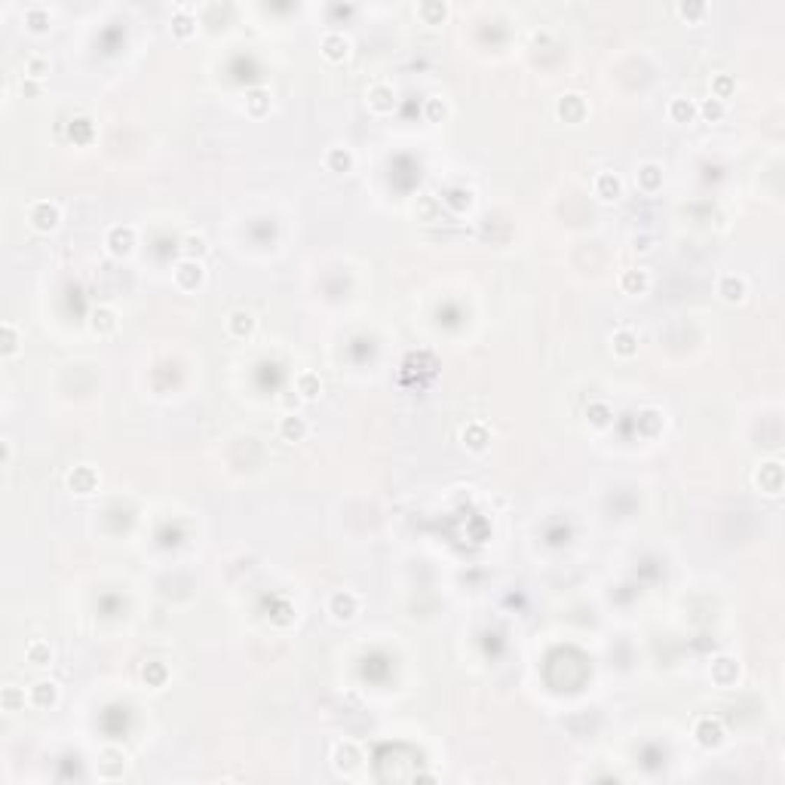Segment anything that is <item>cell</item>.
<instances>
[{
    "mask_svg": "<svg viewBox=\"0 0 785 785\" xmlns=\"http://www.w3.org/2000/svg\"><path fill=\"white\" fill-rule=\"evenodd\" d=\"M59 221H62V212H59V206L55 203H34L31 206V224H34V230H40V233H50V230H55L59 228Z\"/></svg>",
    "mask_w": 785,
    "mask_h": 785,
    "instance_id": "obj_1",
    "label": "cell"
},
{
    "mask_svg": "<svg viewBox=\"0 0 785 785\" xmlns=\"http://www.w3.org/2000/svg\"><path fill=\"white\" fill-rule=\"evenodd\" d=\"M693 736L702 749H718L724 742V727L718 718H700L697 727H693Z\"/></svg>",
    "mask_w": 785,
    "mask_h": 785,
    "instance_id": "obj_2",
    "label": "cell"
},
{
    "mask_svg": "<svg viewBox=\"0 0 785 785\" xmlns=\"http://www.w3.org/2000/svg\"><path fill=\"white\" fill-rule=\"evenodd\" d=\"M203 279H206V270H203V264H200V261H190V258H184V261L175 267V282H178V286H181L184 291L200 289V286H203Z\"/></svg>",
    "mask_w": 785,
    "mask_h": 785,
    "instance_id": "obj_3",
    "label": "cell"
},
{
    "mask_svg": "<svg viewBox=\"0 0 785 785\" xmlns=\"http://www.w3.org/2000/svg\"><path fill=\"white\" fill-rule=\"evenodd\" d=\"M319 50H322V55H326L328 62H344L347 55H350L353 43H350V37H347V34H341V31H328V34L322 37Z\"/></svg>",
    "mask_w": 785,
    "mask_h": 785,
    "instance_id": "obj_4",
    "label": "cell"
},
{
    "mask_svg": "<svg viewBox=\"0 0 785 785\" xmlns=\"http://www.w3.org/2000/svg\"><path fill=\"white\" fill-rule=\"evenodd\" d=\"M135 249V228L129 224H120V228H111L108 233V252L114 258H126Z\"/></svg>",
    "mask_w": 785,
    "mask_h": 785,
    "instance_id": "obj_5",
    "label": "cell"
},
{
    "mask_svg": "<svg viewBox=\"0 0 785 785\" xmlns=\"http://www.w3.org/2000/svg\"><path fill=\"white\" fill-rule=\"evenodd\" d=\"M328 611L338 623H350L356 613H359V598H356L353 592H335L331 602H328Z\"/></svg>",
    "mask_w": 785,
    "mask_h": 785,
    "instance_id": "obj_6",
    "label": "cell"
},
{
    "mask_svg": "<svg viewBox=\"0 0 785 785\" xmlns=\"http://www.w3.org/2000/svg\"><path fill=\"white\" fill-rule=\"evenodd\" d=\"M68 488L74 491V494H92L95 488H99V473H95L92 466H74L68 475Z\"/></svg>",
    "mask_w": 785,
    "mask_h": 785,
    "instance_id": "obj_7",
    "label": "cell"
},
{
    "mask_svg": "<svg viewBox=\"0 0 785 785\" xmlns=\"http://www.w3.org/2000/svg\"><path fill=\"white\" fill-rule=\"evenodd\" d=\"M755 482H758V488L764 491V494H779V491H782V466L776 464V460L764 464L755 473Z\"/></svg>",
    "mask_w": 785,
    "mask_h": 785,
    "instance_id": "obj_8",
    "label": "cell"
},
{
    "mask_svg": "<svg viewBox=\"0 0 785 785\" xmlns=\"http://www.w3.org/2000/svg\"><path fill=\"white\" fill-rule=\"evenodd\" d=\"M558 117L564 120V123H580L583 117H586V102H583V95L571 92V95H562L558 99Z\"/></svg>",
    "mask_w": 785,
    "mask_h": 785,
    "instance_id": "obj_9",
    "label": "cell"
},
{
    "mask_svg": "<svg viewBox=\"0 0 785 785\" xmlns=\"http://www.w3.org/2000/svg\"><path fill=\"white\" fill-rule=\"evenodd\" d=\"M718 295H721L727 304H739V301H746L749 286H746V279H742V277L727 273V277H721V282H718Z\"/></svg>",
    "mask_w": 785,
    "mask_h": 785,
    "instance_id": "obj_10",
    "label": "cell"
},
{
    "mask_svg": "<svg viewBox=\"0 0 785 785\" xmlns=\"http://www.w3.org/2000/svg\"><path fill=\"white\" fill-rule=\"evenodd\" d=\"M368 108L375 111V114H390V111L396 108V92L393 86L387 83H377L368 89Z\"/></svg>",
    "mask_w": 785,
    "mask_h": 785,
    "instance_id": "obj_11",
    "label": "cell"
},
{
    "mask_svg": "<svg viewBox=\"0 0 785 785\" xmlns=\"http://www.w3.org/2000/svg\"><path fill=\"white\" fill-rule=\"evenodd\" d=\"M89 326H92L95 335H114L120 319H117V310L114 307H95L92 310V319H89Z\"/></svg>",
    "mask_w": 785,
    "mask_h": 785,
    "instance_id": "obj_12",
    "label": "cell"
},
{
    "mask_svg": "<svg viewBox=\"0 0 785 785\" xmlns=\"http://www.w3.org/2000/svg\"><path fill=\"white\" fill-rule=\"evenodd\" d=\"M359 764H362V751L353 746V742H341V746L335 749V767L341 773H353V770H359Z\"/></svg>",
    "mask_w": 785,
    "mask_h": 785,
    "instance_id": "obj_13",
    "label": "cell"
},
{
    "mask_svg": "<svg viewBox=\"0 0 785 785\" xmlns=\"http://www.w3.org/2000/svg\"><path fill=\"white\" fill-rule=\"evenodd\" d=\"M595 197L611 203V200H620L623 197V181L613 172H602L595 178Z\"/></svg>",
    "mask_w": 785,
    "mask_h": 785,
    "instance_id": "obj_14",
    "label": "cell"
},
{
    "mask_svg": "<svg viewBox=\"0 0 785 785\" xmlns=\"http://www.w3.org/2000/svg\"><path fill=\"white\" fill-rule=\"evenodd\" d=\"M279 433L286 442H304L307 433H310V426H307V420L301 415H286L279 424Z\"/></svg>",
    "mask_w": 785,
    "mask_h": 785,
    "instance_id": "obj_15",
    "label": "cell"
},
{
    "mask_svg": "<svg viewBox=\"0 0 785 785\" xmlns=\"http://www.w3.org/2000/svg\"><path fill=\"white\" fill-rule=\"evenodd\" d=\"M55 702H59V687H55L53 681H37L34 687H31V706L53 709Z\"/></svg>",
    "mask_w": 785,
    "mask_h": 785,
    "instance_id": "obj_16",
    "label": "cell"
},
{
    "mask_svg": "<svg viewBox=\"0 0 785 785\" xmlns=\"http://www.w3.org/2000/svg\"><path fill=\"white\" fill-rule=\"evenodd\" d=\"M295 393L301 396L304 402H313V399H317V396L322 393V384H319V375H317V371H301V375H298V380H295Z\"/></svg>",
    "mask_w": 785,
    "mask_h": 785,
    "instance_id": "obj_17",
    "label": "cell"
},
{
    "mask_svg": "<svg viewBox=\"0 0 785 785\" xmlns=\"http://www.w3.org/2000/svg\"><path fill=\"white\" fill-rule=\"evenodd\" d=\"M228 331L233 338H249L255 331V317L249 310H233L228 317Z\"/></svg>",
    "mask_w": 785,
    "mask_h": 785,
    "instance_id": "obj_18",
    "label": "cell"
},
{
    "mask_svg": "<svg viewBox=\"0 0 785 785\" xmlns=\"http://www.w3.org/2000/svg\"><path fill=\"white\" fill-rule=\"evenodd\" d=\"M246 108L252 117H264L267 111H270V92H267L264 86H255L246 92Z\"/></svg>",
    "mask_w": 785,
    "mask_h": 785,
    "instance_id": "obj_19",
    "label": "cell"
},
{
    "mask_svg": "<svg viewBox=\"0 0 785 785\" xmlns=\"http://www.w3.org/2000/svg\"><path fill=\"white\" fill-rule=\"evenodd\" d=\"M638 188L647 190V193L660 190L662 188V169L657 163H644L641 169H638Z\"/></svg>",
    "mask_w": 785,
    "mask_h": 785,
    "instance_id": "obj_20",
    "label": "cell"
},
{
    "mask_svg": "<svg viewBox=\"0 0 785 785\" xmlns=\"http://www.w3.org/2000/svg\"><path fill=\"white\" fill-rule=\"evenodd\" d=\"M620 286L629 295H644L647 286H651V277H647V270H626L620 277Z\"/></svg>",
    "mask_w": 785,
    "mask_h": 785,
    "instance_id": "obj_21",
    "label": "cell"
},
{
    "mask_svg": "<svg viewBox=\"0 0 785 785\" xmlns=\"http://www.w3.org/2000/svg\"><path fill=\"white\" fill-rule=\"evenodd\" d=\"M488 442H491V436H488V426L485 424H469L464 430V445L469 451H485Z\"/></svg>",
    "mask_w": 785,
    "mask_h": 785,
    "instance_id": "obj_22",
    "label": "cell"
},
{
    "mask_svg": "<svg viewBox=\"0 0 785 785\" xmlns=\"http://www.w3.org/2000/svg\"><path fill=\"white\" fill-rule=\"evenodd\" d=\"M611 344H613V353L623 356V359H632V356L638 353V338L629 328H620Z\"/></svg>",
    "mask_w": 785,
    "mask_h": 785,
    "instance_id": "obj_23",
    "label": "cell"
},
{
    "mask_svg": "<svg viewBox=\"0 0 785 785\" xmlns=\"http://www.w3.org/2000/svg\"><path fill=\"white\" fill-rule=\"evenodd\" d=\"M669 117L675 120V123H693V117H697V104H693L690 99H672Z\"/></svg>",
    "mask_w": 785,
    "mask_h": 785,
    "instance_id": "obj_24",
    "label": "cell"
},
{
    "mask_svg": "<svg viewBox=\"0 0 785 785\" xmlns=\"http://www.w3.org/2000/svg\"><path fill=\"white\" fill-rule=\"evenodd\" d=\"M193 31H197V19H193V15H188V10H178L175 15H172V34L178 37V40H188Z\"/></svg>",
    "mask_w": 785,
    "mask_h": 785,
    "instance_id": "obj_25",
    "label": "cell"
},
{
    "mask_svg": "<svg viewBox=\"0 0 785 785\" xmlns=\"http://www.w3.org/2000/svg\"><path fill=\"white\" fill-rule=\"evenodd\" d=\"M181 249H184V255H188L190 261H200V258L209 252V242H206L203 233H188V237L181 239Z\"/></svg>",
    "mask_w": 785,
    "mask_h": 785,
    "instance_id": "obj_26",
    "label": "cell"
},
{
    "mask_svg": "<svg viewBox=\"0 0 785 785\" xmlns=\"http://www.w3.org/2000/svg\"><path fill=\"white\" fill-rule=\"evenodd\" d=\"M326 166L331 172H350L353 169V153L347 148H331L328 157H326Z\"/></svg>",
    "mask_w": 785,
    "mask_h": 785,
    "instance_id": "obj_27",
    "label": "cell"
},
{
    "mask_svg": "<svg viewBox=\"0 0 785 785\" xmlns=\"http://www.w3.org/2000/svg\"><path fill=\"white\" fill-rule=\"evenodd\" d=\"M0 706H4V711L25 709V690H22V687H15V684L4 687V693H0Z\"/></svg>",
    "mask_w": 785,
    "mask_h": 785,
    "instance_id": "obj_28",
    "label": "cell"
},
{
    "mask_svg": "<svg viewBox=\"0 0 785 785\" xmlns=\"http://www.w3.org/2000/svg\"><path fill=\"white\" fill-rule=\"evenodd\" d=\"M697 114L706 120V123H721L724 114H727V108H724V102H718V99H706L697 108Z\"/></svg>",
    "mask_w": 785,
    "mask_h": 785,
    "instance_id": "obj_29",
    "label": "cell"
},
{
    "mask_svg": "<svg viewBox=\"0 0 785 785\" xmlns=\"http://www.w3.org/2000/svg\"><path fill=\"white\" fill-rule=\"evenodd\" d=\"M736 675H739V669H736L733 660H718L715 666H711V678H715L718 684H733Z\"/></svg>",
    "mask_w": 785,
    "mask_h": 785,
    "instance_id": "obj_30",
    "label": "cell"
},
{
    "mask_svg": "<svg viewBox=\"0 0 785 785\" xmlns=\"http://www.w3.org/2000/svg\"><path fill=\"white\" fill-rule=\"evenodd\" d=\"M25 657H28V662H34V666H50L53 651H50V644H46V641H31L25 647Z\"/></svg>",
    "mask_w": 785,
    "mask_h": 785,
    "instance_id": "obj_31",
    "label": "cell"
},
{
    "mask_svg": "<svg viewBox=\"0 0 785 785\" xmlns=\"http://www.w3.org/2000/svg\"><path fill=\"white\" fill-rule=\"evenodd\" d=\"M15 350H19V331H15L13 322H4V326H0V353L13 356Z\"/></svg>",
    "mask_w": 785,
    "mask_h": 785,
    "instance_id": "obj_32",
    "label": "cell"
},
{
    "mask_svg": "<svg viewBox=\"0 0 785 785\" xmlns=\"http://www.w3.org/2000/svg\"><path fill=\"white\" fill-rule=\"evenodd\" d=\"M46 74H50V59H46V55H31V59L25 62V77L28 80H43Z\"/></svg>",
    "mask_w": 785,
    "mask_h": 785,
    "instance_id": "obj_33",
    "label": "cell"
},
{
    "mask_svg": "<svg viewBox=\"0 0 785 785\" xmlns=\"http://www.w3.org/2000/svg\"><path fill=\"white\" fill-rule=\"evenodd\" d=\"M445 13H448L445 4H420L417 6V15L426 22V25H439V22L445 19Z\"/></svg>",
    "mask_w": 785,
    "mask_h": 785,
    "instance_id": "obj_34",
    "label": "cell"
},
{
    "mask_svg": "<svg viewBox=\"0 0 785 785\" xmlns=\"http://www.w3.org/2000/svg\"><path fill=\"white\" fill-rule=\"evenodd\" d=\"M25 22H28L31 31H46V25H50V10H43V6H28Z\"/></svg>",
    "mask_w": 785,
    "mask_h": 785,
    "instance_id": "obj_35",
    "label": "cell"
},
{
    "mask_svg": "<svg viewBox=\"0 0 785 785\" xmlns=\"http://www.w3.org/2000/svg\"><path fill=\"white\" fill-rule=\"evenodd\" d=\"M586 417H589V424H595V426H608L611 417H613V411L604 405V402H592V405L586 408Z\"/></svg>",
    "mask_w": 785,
    "mask_h": 785,
    "instance_id": "obj_36",
    "label": "cell"
},
{
    "mask_svg": "<svg viewBox=\"0 0 785 785\" xmlns=\"http://www.w3.org/2000/svg\"><path fill=\"white\" fill-rule=\"evenodd\" d=\"M445 203L454 209V212H466V209L473 206V193L464 190V188H454V190L448 193V197H445Z\"/></svg>",
    "mask_w": 785,
    "mask_h": 785,
    "instance_id": "obj_37",
    "label": "cell"
},
{
    "mask_svg": "<svg viewBox=\"0 0 785 785\" xmlns=\"http://www.w3.org/2000/svg\"><path fill=\"white\" fill-rule=\"evenodd\" d=\"M141 675H144V681H148L151 687H160V684L166 681V675H169V672H166V666H163V662H148V666H144V672H141Z\"/></svg>",
    "mask_w": 785,
    "mask_h": 785,
    "instance_id": "obj_38",
    "label": "cell"
},
{
    "mask_svg": "<svg viewBox=\"0 0 785 785\" xmlns=\"http://www.w3.org/2000/svg\"><path fill=\"white\" fill-rule=\"evenodd\" d=\"M71 139H77V141H89V139H92V120L77 117L74 123H71Z\"/></svg>",
    "mask_w": 785,
    "mask_h": 785,
    "instance_id": "obj_39",
    "label": "cell"
},
{
    "mask_svg": "<svg viewBox=\"0 0 785 785\" xmlns=\"http://www.w3.org/2000/svg\"><path fill=\"white\" fill-rule=\"evenodd\" d=\"M733 92V80L727 77V74H721V77H715V83H711V99H718V102H724L727 95Z\"/></svg>",
    "mask_w": 785,
    "mask_h": 785,
    "instance_id": "obj_40",
    "label": "cell"
},
{
    "mask_svg": "<svg viewBox=\"0 0 785 785\" xmlns=\"http://www.w3.org/2000/svg\"><path fill=\"white\" fill-rule=\"evenodd\" d=\"M678 15L687 22H700L702 15H706V4H681L678 6Z\"/></svg>",
    "mask_w": 785,
    "mask_h": 785,
    "instance_id": "obj_41",
    "label": "cell"
},
{
    "mask_svg": "<svg viewBox=\"0 0 785 785\" xmlns=\"http://www.w3.org/2000/svg\"><path fill=\"white\" fill-rule=\"evenodd\" d=\"M426 114H430L433 123H439V120H445V114H448V104H445L442 99H430L426 102Z\"/></svg>",
    "mask_w": 785,
    "mask_h": 785,
    "instance_id": "obj_42",
    "label": "cell"
},
{
    "mask_svg": "<svg viewBox=\"0 0 785 785\" xmlns=\"http://www.w3.org/2000/svg\"><path fill=\"white\" fill-rule=\"evenodd\" d=\"M22 92H25V95H37V92H40V83H37V80H28V77H25V83H22Z\"/></svg>",
    "mask_w": 785,
    "mask_h": 785,
    "instance_id": "obj_43",
    "label": "cell"
},
{
    "mask_svg": "<svg viewBox=\"0 0 785 785\" xmlns=\"http://www.w3.org/2000/svg\"><path fill=\"white\" fill-rule=\"evenodd\" d=\"M298 399H301V396H291V393H286L279 402H282V408H291V405H298Z\"/></svg>",
    "mask_w": 785,
    "mask_h": 785,
    "instance_id": "obj_44",
    "label": "cell"
}]
</instances>
